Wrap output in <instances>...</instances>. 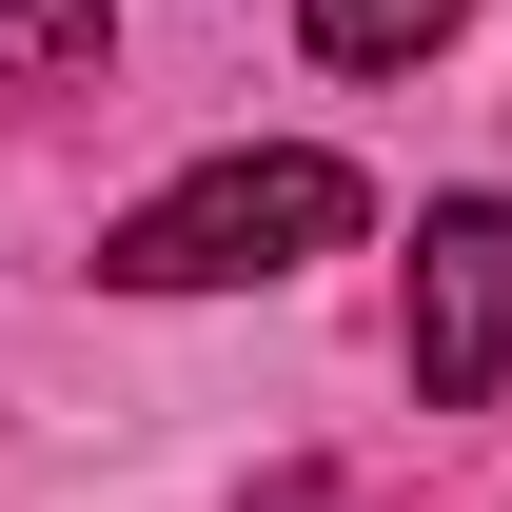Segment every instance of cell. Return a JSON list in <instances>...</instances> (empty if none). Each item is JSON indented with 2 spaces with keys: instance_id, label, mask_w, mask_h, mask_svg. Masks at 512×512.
<instances>
[{
  "instance_id": "1",
  "label": "cell",
  "mask_w": 512,
  "mask_h": 512,
  "mask_svg": "<svg viewBox=\"0 0 512 512\" xmlns=\"http://www.w3.org/2000/svg\"><path fill=\"white\" fill-rule=\"evenodd\" d=\"M355 237V158H316V138H237V158H197V178H158L99 237V276L119 296H237V276H296V256Z\"/></svg>"
},
{
  "instance_id": "3",
  "label": "cell",
  "mask_w": 512,
  "mask_h": 512,
  "mask_svg": "<svg viewBox=\"0 0 512 512\" xmlns=\"http://www.w3.org/2000/svg\"><path fill=\"white\" fill-rule=\"evenodd\" d=\"M473 0H296V40H316L335 79H394V60H434Z\"/></svg>"
},
{
  "instance_id": "4",
  "label": "cell",
  "mask_w": 512,
  "mask_h": 512,
  "mask_svg": "<svg viewBox=\"0 0 512 512\" xmlns=\"http://www.w3.org/2000/svg\"><path fill=\"white\" fill-rule=\"evenodd\" d=\"M99 0H0V79H99Z\"/></svg>"
},
{
  "instance_id": "2",
  "label": "cell",
  "mask_w": 512,
  "mask_h": 512,
  "mask_svg": "<svg viewBox=\"0 0 512 512\" xmlns=\"http://www.w3.org/2000/svg\"><path fill=\"white\" fill-rule=\"evenodd\" d=\"M414 394H453V414L512 394V197H434L414 217Z\"/></svg>"
}]
</instances>
